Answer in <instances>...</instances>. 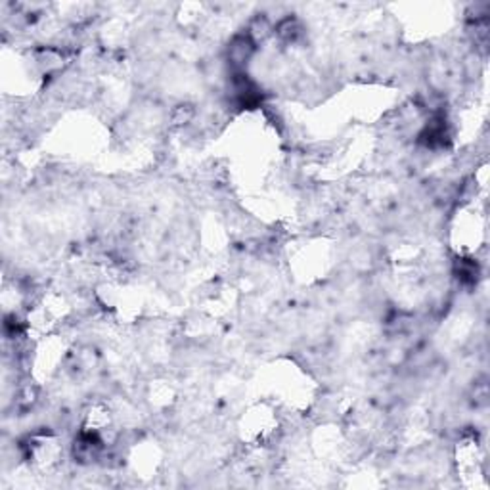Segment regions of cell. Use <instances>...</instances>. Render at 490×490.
I'll return each instance as SVG.
<instances>
[{
	"instance_id": "cell-1",
	"label": "cell",
	"mask_w": 490,
	"mask_h": 490,
	"mask_svg": "<svg viewBox=\"0 0 490 490\" xmlns=\"http://www.w3.org/2000/svg\"><path fill=\"white\" fill-rule=\"evenodd\" d=\"M257 44L251 37L247 35H236L226 48V60L230 63V67L234 71H244V67L249 63V60L255 54Z\"/></svg>"
},
{
	"instance_id": "cell-2",
	"label": "cell",
	"mask_w": 490,
	"mask_h": 490,
	"mask_svg": "<svg viewBox=\"0 0 490 490\" xmlns=\"http://www.w3.org/2000/svg\"><path fill=\"white\" fill-rule=\"evenodd\" d=\"M194 117H196V107L192 104H180L171 113V123L175 126H186L194 121Z\"/></svg>"
}]
</instances>
